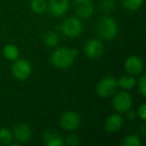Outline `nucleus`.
<instances>
[{
    "label": "nucleus",
    "instance_id": "b1692460",
    "mask_svg": "<svg viewBox=\"0 0 146 146\" xmlns=\"http://www.w3.org/2000/svg\"><path fill=\"white\" fill-rule=\"evenodd\" d=\"M138 90L142 96H146V77L145 75H142L138 82Z\"/></svg>",
    "mask_w": 146,
    "mask_h": 146
},
{
    "label": "nucleus",
    "instance_id": "9b49d317",
    "mask_svg": "<svg viewBox=\"0 0 146 146\" xmlns=\"http://www.w3.org/2000/svg\"><path fill=\"white\" fill-rule=\"evenodd\" d=\"M125 70L129 74H139L143 70V61L140 57L136 56V55H132L129 56L125 61Z\"/></svg>",
    "mask_w": 146,
    "mask_h": 146
},
{
    "label": "nucleus",
    "instance_id": "2eb2a0df",
    "mask_svg": "<svg viewBox=\"0 0 146 146\" xmlns=\"http://www.w3.org/2000/svg\"><path fill=\"white\" fill-rule=\"evenodd\" d=\"M135 84H136V79L131 75L122 76L117 81V86H119L120 88H122L124 90L132 89L135 86Z\"/></svg>",
    "mask_w": 146,
    "mask_h": 146
},
{
    "label": "nucleus",
    "instance_id": "412c9836",
    "mask_svg": "<svg viewBox=\"0 0 146 146\" xmlns=\"http://www.w3.org/2000/svg\"><path fill=\"white\" fill-rule=\"evenodd\" d=\"M12 133L6 127H3L0 129V142L2 144H9L12 141Z\"/></svg>",
    "mask_w": 146,
    "mask_h": 146
},
{
    "label": "nucleus",
    "instance_id": "f03ea898",
    "mask_svg": "<svg viewBox=\"0 0 146 146\" xmlns=\"http://www.w3.org/2000/svg\"><path fill=\"white\" fill-rule=\"evenodd\" d=\"M97 33L101 38L111 40L118 33L117 23L111 17H102L97 23Z\"/></svg>",
    "mask_w": 146,
    "mask_h": 146
},
{
    "label": "nucleus",
    "instance_id": "0eeeda50",
    "mask_svg": "<svg viewBox=\"0 0 146 146\" xmlns=\"http://www.w3.org/2000/svg\"><path fill=\"white\" fill-rule=\"evenodd\" d=\"M73 8L77 16L82 19L89 18L94 12L92 0H73Z\"/></svg>",
    "mask_w": 146,
    "mask_h": 146
},
{
    "label": "nucleus",
    "instance_id": "4468645a",
    "mask_svg": "<svg viewBox=\"0 0 146 146\" xmlns=\"http://www.w3.org/2000/svg\"><path fill=\"white\" fill-rule=\"evenodd\" d=\"M43 140L47 146H62L64 144L60 134L53 129H47L43 133Z\"/></svg>",
    "mask_w": 146,
    "mask_h": 146
},
{
    "label": "nucleus",
    "instance_id": "a878e982",
    "mask_svg": "<svg viewBox=\"0 0 146 146\" xmlns=\"http://www.w3.org/2000/svg\"><path fill=\"white\" fill-rule=\"evenodd\" d=\"M126 113H127V117L129 118V119H133V118L135 117V115H136L135 112H134L133 110H130V109L128 110Z\"/></svg>",
    "mask_w": 146,
    "mask_h": 146
},
{
    "label": "nucleus",
    "instance_id": "dca6fc26",
    "mask_svg": "<svg viewBox=\"0 0 146 146\" xmlns=\"http://www.w3.org/2000/svg\"><path fill=\"white\" fill-rule=\"evenodd\" d=\"M3 54H4L5 58L8 60L14 61L18 58L19 56V49L17 46L13 44H7L3 48Z\"/></svg>",
    "mask_w": 146,
    "mask_h": 146
},
{
    "label": "nucleus",
    "instance_id": "f3484780",
    "mask_svg": "<svg viewBox=\"0 0 146 146\" xmlns=\"http://www.w3.org/2000/svg\"><path fill=\"white\" fill-rule=\"evenodd\" d=\"M30 8L34 13L41 14L47 9V2L45 0H31Z\"/></svg>",
    "mask_w": 146,
    "mask_h": 146
},
{
    "label": "nucleus",
    "instance_id": "aec40b11",
    "mask_svg": "<svg viewBox=\"0 0 146 146\" xmlns=\"http://www.w3.org/2000/svg\"><path fill=\"white\" fill-rule=\"evenodd\" d=\"M123 146H140L141 145V140L138 137V135L131 134L124 138V140L121 142Z\"/></svg>",
    "mask_w": 146,
    "mask_h": 146
},
{
    "label": "nucleus",
    "instance_id": "9d476101",
    "mask_svg": "<svg viewBox=\"0 0 146 146\" xmlns=\"http://www.w3.org/2000/svg\"><path fill=\"white\" fill-rule=\"evenodd\" d=\"M104 51L103 44L98 39H91L86 43L84 47V52L87 57L91 59H97L102 55Z\"/></svg>",
    "mask_w": 146,
    "mask_h": 146
},
{
    "label": "nucleus",
    "instance_id": "20e7f679",
    "mask_svg": "<svg viewBox=\"0 0 146 146\" xmlns=\"http://www.w3.org/2000/svg\"><path fill=\"white\" fill-rule=\"evenodd\" d=\"M117 88V80L111 76H107L100 80L96 85V93L101 97H108L115 93Z\"/></svg>",
    "mask_w": 146,
    "mask_h": 146
},
{
    "label": "nucleus",
    "instance_id": "423d86ee",
    "mask_svg": "<svg viewBox=\"0 0 146 146\" xmlns=\"http://www.w3.org/2000/svg\"><path fill=\"white\" fill-rule=\"evenodd\" d=\"M31 72H32V67L28 61L18 58L14 60L12 65V73L15 78L18 80H25L30 76Z\"/></svg>",
    "mask_w": 146,
    "mask_h": 146
},
{
    "label": "nucleus",
    "instance_id": "f257e3e1",
    "mask_svg": "<svg viewBox=\"0 0 146 146\" xmlns=\"http://www.w3.org/2000/svg\"><path fill=\"white\" fill-rule=\"evenodd\" d=\"M78 55V50L69 47H61L58 48L51 55V63L56 68L66 69L69 68L74 63Z\"/></svg>",
    "mask_w": 146,
    "mask_h": 146
},
{
    "label": "nucleus",
    "instance_id": "4be33fe9",
    "mask_svg": "<svg viewBox=\"0 0 146 146\" xmlns=\"http://www.w3.org/2000/svg\"><path fill=\"white\" fill-rule=\"evenodd\" d=\"M115 8L114 0H103L101 2V9L105 12H110Z\"/></svg>",
    "mask_w": 146,
    "mask_h": 146
},
{
    "label": "nucleus",
    "instance_id": "6e6552de",
    "mask_svg": "<svg viewBox=\"0 0 146 146\" xmlns=\"http://www.w3.org/2000/svg\"><path fill=\"white\" fill-rule=\"evenodd\" d=\"M60 125L63 129L72 131L80 125V116L74 111H66L60 117Z\"/></svg>",
    "mask_w": 146,
    "mask_h": 146
},
{
    "label": "nucleus",
    "instance_id": "ddd939ff",
    "mask_svg": "<svg viewBox=\"0 0 146 146\" xmlns=\"http://www.w3.org/2000/svg\"><path fill=\"white\" fill-rule=\"evenodd\" d=\"M123 125V118L120 114H112L107 119L105 120L104 123V128L109 133H114L117 132Z\"/></svg>",
    "mask_w": 146,
    "mask_h": 146
},
{
    "label": "nucleus",
    "instance_id": "f8f14e48",
    "mask_svg": "<svg viewBox=\"0 0 146 146\" xmlns=\"http://www.w3.org/2000/svg\"><path fill=\"white\" fill-rule=\"evenodd\" d=\"M31 134H32L31 128L24 123L18 124L13 129V135L15 139L20 143H26L27 141H29V139L31 138Z\"/></svg>",
    "mask_w": 146,
    "mask_h": 146
},
{
    "label": "nucleus",
    "instance_id": "7ed1b4c3",
    "mask_svg": "<svg viewBox=\"0 0 146 146\" xmlns=\"http://www.w3.org/2000/svg\"><path fill=\"white\" fill-rule=\"evenodd\" d=\"M59 28L63 35L70 37V38H74L81 34L82 30H83V25L78 18L69 17L61 23Z\"/></svg>",
    "mask_w": 146,
    "mask_h": 146
},
{
    "label": "nucleus",
    "instance_id": "6ab92c4d",
    "mask_svg": "<svg viewBox=\"0 0 146 146\" xmlns=\"http://www.w3.org/2000/svg\"><path fill=\"white\" fill-rule=\"evenodd\" d=\"M144 0H122L124 8L129 11H136L142 6Z\"/></svg>",
    "mask_w": 146,
    "mask_h": 146
},
{
    "label": "nucleus",
    "instance_id": "1a4fd4ad",
    "mask_svg": "<svg viewBox=\"0 0 146 146\" xmlns=\"http://www.w3.org/2000/svg\"><path fill=\"white\" fill-rule=\"evenodd\" d=\"M47 8L53 16H62L68 11L69 0H49L47 3Z\"/></svg>",
    "mask_w": 146,
    "mask_h": 146
},
{
    "label": "nucleus",
    "instance_id": "393cba45",
    "mask_svg": "<svg viewBox=\"0 0 146 146\" xmlns=\"http://www.w3.org/2000/svg\"><path fill=\"white\" fill-rule=\"evenodd\" d=\"M137 114L142 120H145V118H146V105H145V103L141 104V106L138 108Z\"/></svg>",
    "mask_w": 146,
    "mask_h": 146
},
{
    "label": "nucleus",
    "instance_id": "5701e85b",
    "mask_svg": "<svg viewBox=\"0 0 146 146\" xmlns=\"http://www.w3.org/2000/svg\"><path fill=\"white\" fill-rule=\"evenodd\" d=\"M64 143L68 144V145H71V146H76L80 144V139L76 134H70V135L66 138Z\"/></svg>",
    "mask_w": 146,
    "mask_h": 146
},
{
    "label": "nucleus",
    "instance_id": "a211bd4d",
    "mask_svg": "<svg viewBox=\"0 0 146 146\" xmlns=\"http://www.w3.org/2000/svg\"><path fill=\"white\" fill-rule=\"evenodd\" d=\"M59 36L55 31H49L44 36V43L48 47H54L58 44Z\"/></svg>",
    "mask_w": 146,
    "mask_h": 146
},
{
    "label": "nucleus",
    "instance_id": "39448f33",
    "mask_svg": "<svg viewBox=\"0 0 146 146\" xmlns=\"http://www.w3.org/2000/svg\"><path fill=\"white\" fill-rule=\"evenodd\" d=\"M113 108L119 113H126L132 106V97L127 91L117 93L112 99Z\"/></svg>",
    "mask_w": 146,
    "mask_h": 146
}]
</instances>
